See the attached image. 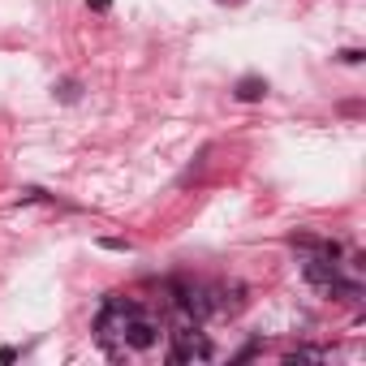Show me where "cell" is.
Returning a JSON list of instances; mask_svg holds the SVG:
<instances>
[{"label": "cell", "instance_id": "1", "mask_svg": "<svg viewBox=\"0 0 366 366\" xmlns=\"http://www.w3.org/2000/svg\"><path fill=\"white\" fill-rule=\"evenodd\" d=\"M121 336H125V345H129V349H138V353L159 345V327H155L151 319H142V315H134V319L125 323V332H121Z\"/></svg>", "mask_w": 366, "mask_h": 366}, {"label": "cell", "instance_id": "2", "mask_svg": "<svg viewBox=\"0 0 366 366\" xmlns=\"http://www.w3.org/2000/svg\"><path fill=\"white\" fill-rule=\"evenodd\" d=\"M263 95H267V82H263V78H242V82H237V99H242V104H254V99H263Z\"/></svg>", "mask_w": 366, "mask_h": 366}]
</instances>
